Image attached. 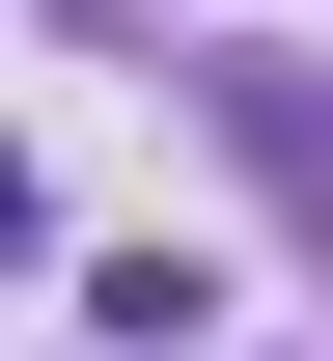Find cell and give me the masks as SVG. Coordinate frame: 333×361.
I'll return each instance as SVG.
<instances>
[{
	"mask_svg": "<svg viewBox=\"0 0 333 361\" xmlns=\"http://www.w3.org/2000/svg\"><path fill=\"white\" fill-rule=\"evenodd\" d=\"M222 139H250L278 195H333V84H306V56H222Z\"/></svg>",
	"mask_w": 333,
	"mask_h": 361,
	"instance_id": "1",
	"label": "cell"
}]
</instances>
